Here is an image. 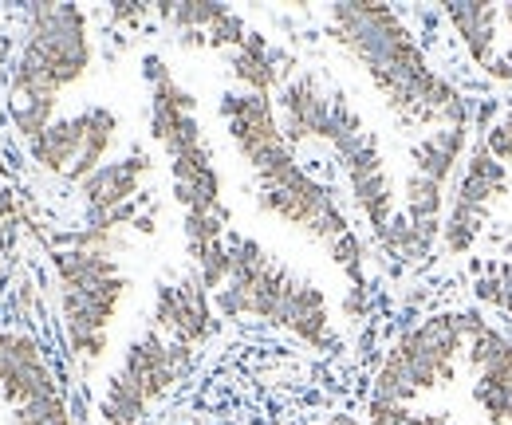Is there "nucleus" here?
<instances>
[{
    "mask_svg": "<svg viewBox=\"0 0 512 425\" xmlns=\"http://www.w3.org/2000/svg\"><path fill=\"white\" fill-rule=\"evenodd\" d=\"M327 24L331 40L367 71L402 130L422 138L473 122L465 91L430 67L426 48L390 4H331Z\"/></svg>",
    "mask_w": 512,
    "mask_h": 425,
    "instance_id": "nucleus-1",
    "label": "nucleus"
},
{
    "mask_svg": "<svg viewBox=\"0 0 512 425\" xmlns=\"http://www.w3.org/2000/svg\"><path fill=\"white\" fill-rule=\"evenodd\" d=\"M87 12L75 4H28L20 56L8 71V103H52L91 67Z\"/></svg>",
    "mask_w": 512,
    "mask_h": 425,
    "instance_id": "nucleus-2",
    "label": "nucleus"
},
{
    "mask_svg": "<svg viewBox=\"0 0 512 425\" xmlns=\"http://www.w3.org/2000/svg\"><path fill=\"white\" fill-rule=\"evenodd\" d=\"M473 319H477V311H438V315H426L414 327H406L390 343L383 366L375 370L371 398L410 406L422 394L453 386L461 374V363H465Z\"/></svg>",
    "mask_w": 512,
    "mask_h": 425,
    "instance_id": "nucleus-3",
    "label": "nucleus"
},
{
    "mask_svg": "<svg viewBox=\"0 0 512 425\" xmlns=\"http://www.w3.org/2000/svg\"><path fill=\"white\" fill-rule=\"evenodd\" d=\"M52 268L60 276L67 347L83 363V370H91L107 355V331L127 296V276L111 252H87V248H56Z\"/></svg>",
    "mask_w": 512,
    "mask_h": 425,
    "instance_id": "nucleus-4",
    "label": "nucleus"
},
{
    "mask_svg": "<svg viewBox=\"0 0 512 425\" xmlns=\"http://www.w3.org/2000/svg\"><path fill=\"white\" fill-rule=\"evenodd\" d=\"M509 193V166H501L481 138L469 146V158L449 189L446 225H442V252L446 256H469V248L481 241L493 205Z\"/></svg>",
    "mask_w": 512,
    "mask_h": 425,
    "instance_id": "nucleus-5",
    "label": "nucleus"
},
{
    "mask_svg": "<svg viewBox=\"0 0 512 425\" xmlns=\"http://www.w3.org/2000/svg\"><path fill=\"white\" fill-rule=\"evenodd\" d=\"M465 370H469V394L481 418L489 425H512V339L485 315L473 319Z\"/></svg>",
    "mask_w": 512,
    "mask_h": 425,
    "instance_id": "nucleus-6",
    "label": "nucleus"
},
{
    "mask_svg": "<svg viewBox=\"0 0 512 425\" xmlns=\"http://www.w3.org/2000/svg\"><path fill=\"white\" fill-rule=\"evenodd\" d=\"M339 162H343V174H347V185H351V197H355L359 213L367 217L375 241L383 244L394 217H398V182H394L383 150H379V138L363 134L359 142H351L339 154Z\"/></svg>",
    "mask_w": 512,
    "mask_h": 425,
    "instance_id": "nucleus-7",
    "label": "nucleus"
},
{
    "mask_svg": "<svg viewBox=\"0 0 512 425\" xmlns=\"http://www.w3.org/2000/svg\"><path fill=\"white\" fill-rule=\"evenodd\" d=\"M213 300L205 292V284L197 280V272H186L170 284H158L154 292V311H150V327L158 335H166L178 347H205L213 335Z\"/></svg>",
    "mask_w": 512,
    "mask_h": 425,
    "instance_id": "nucleus-8",
    "label": "nucleus"
},
{
    "mask_svg": "<svg viewBox=\"0 0 512 425\" xmlns=\"http://www.w3.org/2000/svg\"><path fill=\"white\" fill-rule=\"evenodd\" d=\"M190 363H193L190 347H178L166 335H158L154 327H146L142 335H134L127 343L123 363H119L115 374H123L146 402H158V398H166L186 378Z\"/></svg>",
    "mask_w": 512,
    "mask_h": 425,
    "instance_id": "nucleus-9",
    "label": "nucleus"
},
{
    "mask_svg": "<svg viewBox=\"0 0 512 425\" xmlns=\"http://www.w3.org/2000/svg\"><path fill=\"white\" fill-rule=\"evenodd\" d=\"M331 103H335V87L323 83L320 71H296L276 91V122H280L284 142L292 150L304 142H327Z\"/></svg>",
    "mask_w": 512,
    "mask_h": 425,
    "instance_id": "nucleus-10",
    "label": "nucleus"
},
{
    "mask_svg": "<svg viewBox=\"0 0 512 425\" xmlns=\"http://www.w3.org/2000/svg\"><path fill=\"white\" fill-rule=\"evenodd\" d=\"M0 394L12 410L36 402V398H48V394H64L60 390V378L52 363L44 359L40 343L32 335H20V331H4V355H0Z\"/></svg>",
    "mask_w": 512,
    "mask_h": 425,
    "instance_id": "nucleus-11",
    "label": "nucleus"
},
{
    "mask_svg": "<svg viewBox=\"0 0 512 425\" xmlns=\"http://www.w3.org/2000/svg\"><path fill=\"white\" fill-rule=\"evenodd\" d=\"M217 111H221V122H225V130H229V138L245 162H253L268 146L284 142L280 122H276V99H268V95L225 91Z\"/></svg>",
    "mask_w": 512,
    "mask_h": 425,
    "instance_id": "nucleus-12",
    "label": "nucleus"
},
{
    "mask_svg": "<svg viewBox=\"0 0 512 425\" xmlns=\"http://www.w3.org/2000/svg\"><path fill=\"white\" fill-rule=\"evenodd\" d=\"M150 166H154V162H150L146 150H130L127 158L107 162L103 170H95L87 182L79 185L83 205H87V221H103V217H111L115 209L134 205L142 182L150 178Z\"/></svg>",
    "mask_w": 512,
    "mask_h": 425,
    "instance_id": "nucleus-13",
    "label": "nucleus"
},
{
    "mask_svg": "<svg viewBox=\"0 0 512 425\" xmlns=\"http://www.w3.org/2000/svg\"><path fill=\"white\" fill-rule=\"evenodd\" d=\"M296 71H300V60L276 48L264 32H249V40L237 52H229V75L241 83V91H253V95L272 99V91H280Z\"/></svg>",
    "mask_w": 512,
    "mask_h": 425,
    "instance_id": "nucleus-14",
    "label": "nucleus"
},
{
    "mask_svg": "<svg viewBox=\"0 0 512 425\" xmlns=\"http://www.w3.org/2000/svg\"><path fill=\"white\" fill-rule=\"evenodd\" d=\"M469 126H442V130H430L422 138L410 142V170L430 178V182L453 189L465 158H469Z\"/></svg>",
    "mask_w": 512,
    "mask_h": 425,
    "instance_id": "nucleus-15",
    "label": "nucleus"
},
{
    "mask_svg": "<svg viewBox=\"0 0 512 425\" xmlns=\"http://www.w3.org/2000/svg\"><path fill=\"white\" fill-rule=\"evenodd\" d=\"M442 16L449 20L453 36L461 40V48L469 52V60L481 71L493 63V56L501 52V28H505V12L497 4H446Z\"/></svg>",
    "mask_w": 512,
    "mask_h": 425,
    "instance_id": "nucleus-16",
    "label": "nucleus"
},
{
    "mask_svg": "<svg viewBox=\"0 0 512 425\" xmlns=\"http://www.w3.org/2000/svg\"><path fill=\"white\" fill-rule=\"evenodd\" d=\"M83 142H87V119H83V111H79V115L56 119L36 142H28V154H32V162H36L40 170L67 178V174L75 170L79 154H83Z\"/></svg>",
    "mask_w": 512,
    "mask_h": 425,
    "instance_id": "nucleus-17",
    "label": "nucleus"
},
{
    "mask_svg": "<svg viewBox=\"0 0 512 425\" xmlns=\"http://www.w3.org/2000/svg\"><path fill=\"white\" fill-rule=\"evenodd\" d=\"M83 119H87V142H83V154H79L75 170L67 174V182L75 185H83L95 170L107 166V154H111V146L119 138V115L111 107L91 103V107H83Z\"/></svg>",
    "mask_w": 512,
    "mask_h": 425,
    "instance_id": "nucleus-18",
    "label": "nucleus"
},
{
    "mask_svg": "<svg viewBox=\"0 0 512 425\" xmlns=\"http://www.w3.org/2000/svg\"><path fill=\"white\" fill-rule=\"evenodd\" d=\"M146 398L130 386L123 374H111L107 378V390L99 398V422L103 425H142L146 418Z\"/></svg>",
    "mask_w": 512,
    "mask_h": 425,
    "instance_id": "nucleus-19",
    "label": "nucleus"
},
{
    "mask_svg": "<svg viewBox=\"0 0 512 425\" xmlns=\"http://www.w3.org/2000/svg\"><path fill=\"white\" fill-rule=\"evenodd\" d=\"M363 425H465L446 414H418L410 406H394V402H367V418Z\"/></svg>",
    "mask_w": 512,
    "mask_h": 425,
    "instance_id": "nucleus-20",
    "label": "nucleus"
},
{
    "mask_svg": "<svg viewBox=\"0 0 512 425\" xmlns=\"http://www.w3.org/2000/svg\"><path fill=\"white\" fill-rule=\"evenodd\" d=\"M12 425H75V418L67 410L64 394H48V398H36V402L20 406L12 414Z\"/></svg>",
    "mask_w": 512,
    "mask_h": 425,
    "instance_id": "nucleus-21",
    "label": "nucleus"
},
{
    "mask_svg": "<svg viewBox=\"0 0 512 425\" xmlns=\"http://www.w3.org/2000/svg\"><path fill=\"white\" fill-rule=\"evenodd\" d=\"M477 300L497 311L512 315V264H493L481 280H477Z\"/></svg>",
    "mask_w": 512,
    "mask_h": 425,
    "instance_id": "nucleus-22",
    "label": "nucleus"
},
{
    "mask_svg": "<svg viewBox=\"0 0 512 425\" xmlns=\"http://www.w3.org/2000/svg\"><path fill=\"white\" fill-rule=\"evenodd\" d=\"M481 146H485L501 166H512V115L493 122V126L481 134Z\"/></svg>",
    "mask_w": 512,
    "mask_h": 425,
    "instance_id": "nucleus-23",
    "label": "nucleus"
},
{
    "mask_svg": "<svg viewBox=\"0 0 512 425\" xmlns=\"http://www.w3.org/2000/svg\"><path fill=\"white\" fill-rule=\"evenodd\" d=\"M20 217H24L20 197H16L8 185H0V244H4V229H8V225H16Z\"/></svg>",
    "mask_w": 512,
    "mask_h": 425,
    "instance_id": "nucleus-24",
    "label": "nucleus"
},
{
    "mask_svg": "<svg viewBox=\"0 0 512 425\" xmlns=\"http://www.w3.org/2000/svg\"><path fill=\"white\" fill-rule=\"evenodd\" d=\"M150 16V8H142V4H115L111 8V20L115 24H142Z\"/></svg>",
    "mask_w": 512,
    "mask_h": 425,
    "instance_id": "nucleus-25",
    "label": "nucleus"
},
{
    "mask_svg": "<svg viewBox=\"0 0 512 425\" xmlns=\"http://www.w3.org/2000/svg\"><path fill=\"white\" fill-rule=\"evenodd\" d=\"M485 75H493V79H501V83H512V44L505 52L493 56V63L485 67Z\"/></svg>",
    "mask_w": 512,
    "mask_h": 425,
    "instance_id": "nucleus-26",
    "label": "nucleus"
},
{
    "mask_svg": "<svg viewBox=\"0 0 512 425\" xmlns=\"http://www.w3.org/2000/svg\"><path fill=\"white\" fill-rule=\"evenodd\" d=\"M501 12H505V32H509V36H512V4H505Z\"/></svg>",
    "mask_w": 512,
    "mask_h": 425,
    "instance_id": "nucleus-27",
    "label": "nucleus"
},
{
    "mask_svg": "<svg viewBox=\"0 0 512 425\" xmlns=\"http://www.w3.org/2000/svg\"><path fill=\"white\" fill-rule=\"evenodd\" d=\"M0 178H8V166H4V154H0Z\"/></svg>",
    "mask_w": 512,
    "mask_h": 425,
    "instance_id": "nucleus-28",
    "label": "nucleus"
},
{
    "mask_svg": "<svg viewBox=\"0 0 512 425\" xmlns=\"http://www.w3.org/2000/svg\"><path fill=\"white\" fill-rule=\"evenodd\" d=\"M327 425H335V422H327Z\"/></svg>",
    "mask_w": 512,
    "mask_h": 425,
    "instance_id": "nucleus-29",
    "label": "nucleus"
}]
</instances>
